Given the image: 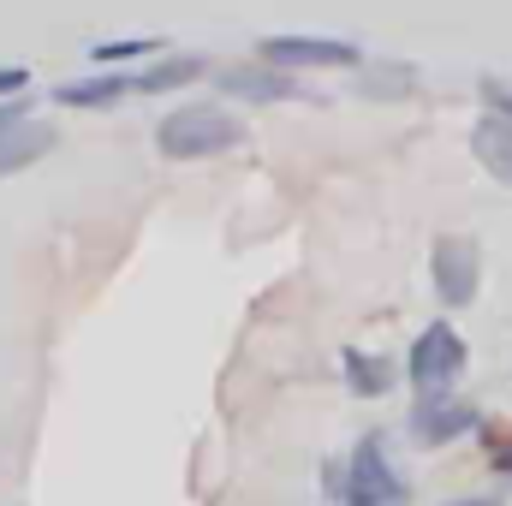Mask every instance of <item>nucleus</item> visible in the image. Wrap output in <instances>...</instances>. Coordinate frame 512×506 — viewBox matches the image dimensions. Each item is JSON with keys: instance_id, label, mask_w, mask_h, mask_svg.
<instances>
[{"instance_id": "nucleus-1", "label": "nucleus", "mask_w": 512, "mask_h": 506, "mask_svg": "<svg viewBox=\"0 0 512 506\" xmlns=\"http://www.w3.org/2000/svg\"><path fill=\"white\" fill-rule=\"evenodd\" d=\"M233 143H245V126L215 102H185L155 126V149L167 161H209V155H227Z\"/></svg>"}, {"instance_id": "nucleus-2", "label": "nucleus", "mask_w": 512, "mask_h": 506, "mask_svg": "<svg viewBox=\"0 0 512 506\" xmlns=\"http://www.w3.org/2000/svg\"><path fill=\"white\" fill-rule=\"evenodd\" d=\"M465 364H471L465 334L453 322H429L411 340V352H405V381L417 387V399H441V393H453V381L465 376Z\"/></svg>"}, {"instance_id": "nucleus-3", "label": "nucleus", "mask_w": 512, "mask_h": 506, "mask_svg": "<svg viewBox=\"0 0 512 506\" xmlns=\"http://www.w3.org/2000/svg\"><path fill=\"white\" fill-rule=\"evenodd\" d=\"M340 506H405V477L382 459V435H364L340 471Z\"/></svg>"}, {"instance_id": "nucleus-4", "label": "nucleus", "mask_w": 512, "mask_h": 506, "mask_svg": "<svg viewBox=\"0 0 512 506\" xmlns=\"http://www.w3.org/2000/svg\"><path fill=\"white\" fill-rule=\"evenodd\" d=\"M256 60L280 72H328V66H358V48L334 36H262Z\"/></svg>"}, {"instance_id": "nucleus-5", "label": "nucleus", "mask_w": 512, "mask_h": 506, "mask_svg": "<svg viewBox=\"0 0 512 506\" xmlns=\"http://www.w3.org/2000/svg\"><path fill=\"white\" fill-rule=\"evenodd\" d=\"M435 298L447 304V310H465L471 298H477V286H483V256H477V239H465V233H447V239H435Z\"/></svg>"}, {"instance_id": "nucleus-6", "label": "nucleus", "mask_w": 512, "mask_h": 506, "mask_svg": "<svg viewBox=\"0 0 512 506\" xmlns=\"http://www.w3.org/2000/svg\"><path fill=\"white\" fill-rule=\"evenodd\" d=\"M477 423H483L477 405H465V399H453V393H441V399H417V405H411V435H417L423 447H447V441L471 435Z\"/></svg>"}, {"instance_id": "nucleus-7", "label": "nucleus", "mask_w": 512, "mask_h": 506, "mask_svg": "<svg viewBox=\"0 0 512 506\" xmlns=\"http://www.w3.org/2000/svg\"><path fill=\"white\" fill-rule=\"evenodd\" d=\"M215 84H221L227 96H239V102H256V108H262V102H286V96H298V78L280 72V66H262V60H256V66H227Z\"/></svg>"}, {"instance_id": "nucleus-8", "label": "nucleus", "mask_w": 512, "mask_h": 506, "mask_svg": "<svg viewBox=\"0 0 512 506\" xmlns=\"http://www.w3.org/2000/svg\"><path fill=\"white\" fill-rule=\"evenodd\" d=\"M120 96H137V72H102V78H84V84H60L54 90L60 108H114Z\"/></svg>"}, {"instance_id": "nucleus-9", "label": "nucleus", "mask_w": 512, "mask_h": 506, "mask_svg": "<svg viewBox=\"0 0 512 506\" xmlns=\"http://www.w3.org/2000/svg\"><path fill=\"white\" fill-rule=\"evenodd\" d=\"M471 155L483 161V173H495V185H507L512 191V120H483V126L471 131Z\"/></svg>"}, {"instance_id": "nucleus-10", "label": "nucleus", "mask_w": 512, "mask_h": 506, "mask_svg": "<svg viewBox=\"0 0 512 506\" xmlns=\"http://www.w3.org/2000/svg\"><path fill=\"white\" fill-rule=\"evenodd\" d=\"M48 149H54V126H42V120H24V126L0 131V173H24Z\"/></svg>"}, {"instance_id": "nucleus-11", "label": "nucleus", "mask_w": 512, "mask_h": 506, "mask_svg": "<svg viewBox=\"0 0 512 506\" xmlns=\"http://www.w3.org/2000/svg\"><path fill=\"white\" fill-rule=\"evenodd\" d=\"M191 78H203V60L197 54H167V60H155V66L137 72V96H161V90H179Z\"/></svg>"}, {"instance_id": "nucleus-12", "label": "nucleus", "mask_w": 512, "mask_h": 506, "mask_svg": "<svg viewBox=\"0 0 512 506\" xmlns=\"http://www.w3.org/2000/svg\"><path fill=\"white\" fill-rule=\"evenodd\" d=\"M346 381L358 399H382L393 387V364L387 358H370V352H346Z\"/></svg>"}, {"instance_id": "nucleus-13", "label": "nucleus", "mask_w": 512, "mask_h": 506, "mask_svg": "<svg viewBox=\"0 0 512 506\" xmlns=\"http://www.w3.org/2000/svg\"><path fill=\"white\" fill-rule=\"evenodd\" d=\"M143 54H155V42H149V36H126V42H96V48H90V60H96V66H126V60H143Z\"/></svg>"}, {"instance_id": "nucleus-14", "label": "nucleus", "mask_w": 512, "mask_h": 506, "mask_svg": "<svg viewBox=\"0 0 512 506\" xmlns=\"http://www.w3.org/2000/svg\"><path fill=\"white\" fill-rule=\"evenodd\" d=\"M483 102H489V114H495V120H512V90H507V84L483 78Z\"/></svg>"}, {"instance_id": "nucleus-15", "label": "nucleus", "mask_w": 512, "mask_h": 506, "mask_svg": "<svg viewBox=\"0 0 512 506\" xmlns=\"http://www.w3.org/2000/svg\"><path fill=\"white\" fill-rule=\"evenodd\" d=\"M30 90V72L24 66H0V102H18Z\"/></svg>"}, {"instance_id": "nucleus-16", "label": "nucleus", "mask_w": 512, "mask_h": 506, "mask_svg": "<svg viewBox=\"0 0 512 506\" xmlns=\"http://www.w3.org/2000/svg\"><path fill=\"white\" fill-rule=\"evenodd\" d=\"M24 120H30V108H24V96H18V102H0V131L24 126Z\"/></svg>"}, {"instance_id": "nucleus-17", "label": "nucleus", "mask_w": 512, "mask_h": 506, "mask_svg": "<svg viewBox=\"0 0 512 506\" xmlns=\"http://www.w3.org/2000/svg\"><path fill=\"white\" fill-rule=\"evenodd\" d=\"M495 465H501V471H507V477H512V447H507V453H501V459H495Z\"/></svg>"}, {"instance_id": "nucleus-18", "label": "nucleus", "mask_w": 512, "mask_h": 506, "mask_svg": "<svg viewBox=\"0 0 512 506\" xmlns=\"http://www.w3.org/2000/svg\"><path fill=\"white\" fill-rule=\"evenodd\" d=\"M453 506H501V501H453Z\"/></svg>"}]
</instances>
